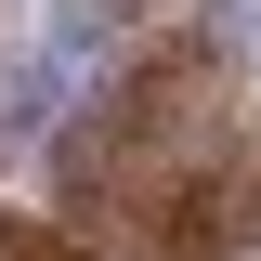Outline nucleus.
Returning a JSON list of instances; mask_svg holds the SVG:
<instances>
[{"instance_id": "obj_2", "label": "nucleus", "mask_w": 261, "mask_h": 261, "mask_svg": "<svg viewBox=\"0 0 261 261\" xmlns=\"http://www.w3.org/2000/svg\"><path fill=\"white\" fill-rule=\"evenodd\" d=\"M65 39V65H79V39H157V0H39Z\"/></svg>"}, {"instance_id": "obj_3", "label": "nucleus", "mask_w": 261, "mask_h": 261, "mask_svg": "<svg viewBox=\"0 0 261 261\" xmlns=\"http://www.w3.org/2000/svg\"><path fill=\"white\" fill-rule=\"evenodd\" d=\"M0 261H92V248H79V235H53L39 209H13V222H0Z\"/></svg>"}, {"instance_id": "obj_1", "label": "nucleus", "mask_w": 261, "mask_h": 261, "mask_svg": "<svg viewBox=\"0 0 261 261\" xmlns=\"http://www.w3.org/2000/svg\"><path fill=\"white\" fill-rule=\"evenodd\" d=\"M53 235L118 261H261V53L235 13L130 39L53 130Z\"/></svg>"}]
</instances>
